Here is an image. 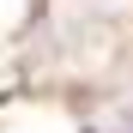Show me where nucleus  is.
<instances>
[{"label":"nucleus","instance_id":"f257e3e1","mask_svg":"<svg viewBox=\"0 0 133 133\" xmlns=\"http://www.w3.org/2000/svg\"><path fill=\"white\" fill-rule=\"evenodd\" d=\"M127 133H133V109H127Z\"/></svg>","mask_w":133,"mask_h":133}]
</instances>
